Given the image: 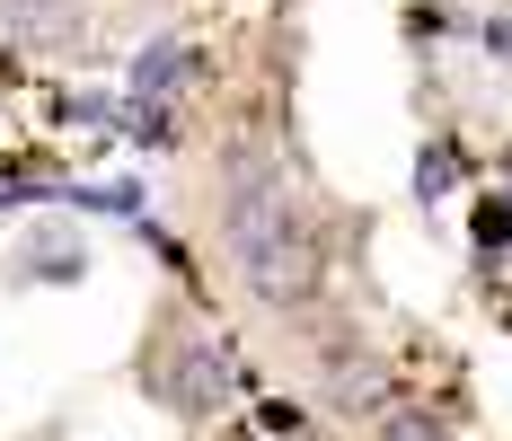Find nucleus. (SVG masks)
<instances>
[{"instance_id": "1", "label": "nucleus", "mask_w": 512, "mask_h": 441, "mask_svg": "<svg viewBox=\"0 0 512 441\" xmlns=\"http://www.w3.org/2000/svg\"><path fill=\"white\" fill-rule=\"evenodd\" d=\"M212 230H221V265H230V283H239V300L256 318H301L318 300V274H327L318 230H309L292 177L265 150H230L221 159V212H212Z\"/></svg>"}, {"instance_id": "2", "label": "nucleus", "mask_w": 512, "mask_h": 441, "mask_svg": "<svg viewBox=\"0 0 512 441\" xmlns=\"http://www.w3.org/2000/svg\"><path fill=\"white\" fill-rule=\"evenodd\" d=\"M142 389H151L168 415L204 424L212 406L230 397V371H221V353H212L204 336H186V327H159V336H151V371H142Z\"/></svg>"}, {"instance_id": "3", "label": "nucleus", "mask_w": 512, "mask_h": 441, "mask_svg": "<svg viewBox=\"0 0 512 441\" xmlns=\"http://www.w3.org/2000/svg\"><path fill=\"white\" fill-rule=\"evenodd\" d=\"M309 371H318V397L336 415H380L389 406V353H380V336H362V327H327L318 353H309Z\"/></svg>"}, {"instance_id": "4", "label": "nucleus", "mask_w": 512, "mask_h": 441, "mask_svg": "<svg viewBox=\"0 0 512 441\" xmlns=\"http://www.w3.org/2000/svg\"><path fill=\"white\" fill-rule=\"evenodd\" d=\"M89 18H98V0H0V36H9V45H27V53L71 45Z\"/></svg>"}, {"instance_id": "5", "label": "nucleus", "mask_w": 512, "mask_h": 441, "mask_svg": "<svg viewBox=\"0 0 512 441\" xmlns=\"http://www.w3.org/2000/svg\"><path fill=\"white\" fill-rule=\"evenodd\" d=\"M371 441H460V424L442 406H424V397H389L371 415Z\"/></svg>"}, {"instance_id": "6", "label": "nucleus", "mask_w": 512, "mask_h": 441, "mask_svg": "<svg viewBox=\"0 0 512 441\" xmlns=\"http://www.w3.org/2000/svg\"><path fill=\"white\" fill-rule=\"evenodd\" d=\"M177 80H186V45H151L133 71V89H177Z\"/></svg>"}]
</instances>
